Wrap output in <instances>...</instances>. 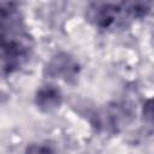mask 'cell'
Returning a JSON list of instances; mask_svg holds the SVG:
<instances>
[{
  "label": "cell",
  "mask_w": 154,
  "mask_h": 154,
  "mask_svg": "<svg viewBox=\"0 0 154 154\" xmlns=\"http://www.w3.org/2000/svg\"><path fill=\"white\" fill-rule=\"evenodd\" d=\"M77 63L70 58L67 54H59L53 58V60L47 66L48 75L53 77H60V78H71L73 77L78 69Z\"/></svg>",
  "instance_id": "obj_3"
},
{
  "label": "cell",
  "mask_w": 154,
  "mask_h": 154,
  "mask_svg": "<svg viewBox=\"0 0 154 154\" xmlns=\"http://www.w3.org/2000/svg\"><path fill=\"white\" fill-rule=\"evenodd\" d=\"M149 12L148 4L142 2H95L88 8L89 20L103 30H117L129 25L136 18H142Z\"/></svg>",
  "instance_id": "obj_2"
},
{
  "label": "cell",
  "mask_w": 154,
  "mask_h": 154,
  "mask_svg": "<svg viewBox=\"0 0 154 154\" xmlns=\"http://www.w3.org/2000/svg\"><path fill=\"white\" fill-rule=\"evenodd\" d=\"M61 102V93L55 85H43L36 94L37 106L46 112L55 109Z\"/></svg>",
  "instance_id": "obj_4"
},
{
  "label": "cell",
  "mask_w": 154,
  "mask_h": 154,
  "mask_svg": "<svg viewBox=\"0 0 154 154\" xmlns=\"http://www.w3.org/2000/svg\"><path fill=\"white\" fill-rule=\"evenodd\" d=\"M26 154H54L53 149L41 143H32L26 148Z\"/></svg>",
  "instance_id": "obj_5"
},
{
  "label": "cell",
  "mask_w": 154,
  "mask_h": 154,
  "mask_svg": "<svg viewBox=\"0 0 154 154\" xmlns=\"http://www.w3.org/2000/svg\"><path fill=\"white\" fill-rule=\"evenodd\" d=\"M32 46L19 7L13 2L0 4V69L5 73L18 71L30 59Z\"/></svg>",
  "instance_id": "obj_1"
}]
</instances>
